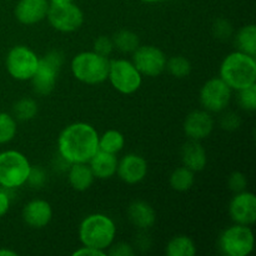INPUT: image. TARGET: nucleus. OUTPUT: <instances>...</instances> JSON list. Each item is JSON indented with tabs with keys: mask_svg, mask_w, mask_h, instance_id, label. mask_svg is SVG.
Here are the masks:
<instances>
[{
	"mask_svg": "<svg viewBox=\"0 0 256 256\" xmlns=\"http://www.w3.org/2000/svg\"><path fill=\"white\" fill-rule=\"evenodd\" d=\"M70 68L79 82L86 85H98L108 79L109 60L95 52H82L72 58Z\"/></svg>",
	"mask_w": 256,
	"mask_h": 256,
	"instance_id": "nucleus-4",
	"label": "nucleus"
},
{
	"mask_svg": "<svg viewBox=\"0 0 256 256\" xmlns=\"http://www.w3.org/2000/svg\"><path fill=\"white\" fill-rule=\"evenodd\" d=\"M116 226L105 214L88 215L79 226V239L84 246L104 250L114 242Z\"/></svg>",
	"mask_w": 256,
	"mask_h": 256,
	"instance_id": "nucleus-3",
	"label": "nucleus"
},
{
	"mask_svg": "<svg viewBox=\"0 0 256 256\" xmlns=\"http://www.w3.org/2000/svg\"><path fill=\"white\" fill-rule=\"evenodd\" d=\"M228 185H229L230 190L236 194V192H242L246 189L248 179L242 172H234L228 179Z\"/></svg>",
	"mask_w": 256,
	"mask_h": 256,
	"instance_id": "nucleus-33",
	"label": "nucleus"
},
{
	"mask_svg": "<svg viewBox=\"0 0 256 256\" xmlns=\"http://www.w3.org/2000/svg\"><path fill=\"white\" fill-rule=\"evenodd\" d=\"M238 102L239 105L246 112H255L256 110V84L250 85L245 89L239 90Z\"/></svg>",
	"mask_w": 256,
	"mask_h": 256,
	"instance_id": "nucleus-30",
	"label": "nucleus"
},
{
	"mask_svg": "<svg viewBox=\"0 0 256 256\" xmlns=\"http://www.w3.org/2000/svg\"><path fill=\"white\" fill-rule=\"evenodd\" d=\"M254 232L248 225L235 224L222 232L219 246L228 256H248L254 250Z\"/></svg>",
	"mask_w": 256,
	"mask_h": 256,
	"instance_id": "nucleus-7",
	"label": "nucleus"
},
{
	"mask_svg": "<svg viewBox=\"0 0 256 256\" xmlns=\"http://www.w3.org/2000/svg\"><path fill=\"white\" fill-rule=\"evenodd\" d=\"M64 62V54L60 50H52L39 58L36 72L32 78V89L38 95L46 96L54 90L58 75Z\"/></svg>",
	"mask_w": 256,
	"mask_h": 256,
	"instance_id": "nucleus-6",
	"label": "nucleus"
},
{
	"mask_svg": "<svg viewBox=\"0 0 256 256\" xmlns=\"http://www.w3.org/2000/svg\"><path fill=\"white\" fill-rule=\"evenodd\" d=\"M108 79L115 90L122 94L130 95L140 89L142 75L135 68L132 62L125 59H115L109 62Z\"/></svg>",
	"mask_w": 256,
	"mask_h": 256,
	"instance_id": "nucleus-8",
	"label": "nucleus"
},
{
	"mask_svg": "<svg viewBox=\"0 0 256 256\" xmlns=\"http://www.w3.org/2000/svg\"><path fill=\"white\" fill-rule=\"evenodd\" d=\"M74 256H80V255H86V256H104L106 255V252L104 250H99V249H94V248H89V246H82L80 249L75 250L72 252Z\"/></svg>",
	"mask_w": 256,
	"mask_h": 256,
	"instance_id": "nucleus-37",
	"label": "nucleus"
},
{
	"mask_svg": "<svg viewBox=\"0 0 256 256\" xmlns=\"http://www.w3.org/2000/svg\"><path fill=\"white\" fill-rule=\"evenodd\" d=\"M235 44L238 50L245 52L248 55L255 56L256 55V26L254 24H249L242 26L235 36Z\"/></svg>",
	"mask_w": 256,
	"mask_h": 256,
	"instance_id": "nucleus-22",
	"label": "nucleus"
},
{
	"mask_svg": "<svg viewBox=\"0 0 256 256\" xmlns=\"http://www.w3.org/2000/svg\"><path fill=\"white\" fill-rule=\"evenodd\" d=\"M30 169L32 165L22 152L16 150L0 152V185L5 189L22 186L26 182Z\"/></svg>",
	"mask_w": 256,
	"mask_h": 256,
	"instance_id": "nucleus-5",
	"label": "nucleus"
},
{
	"mask_svg": "<svg viewBox=\"0 0 256 256\" xmlns=\"http://www.w3.org/2000/svg\"><path fill=\"white\" fill-rule=\"evenodd\" d=\"M58 150L65 162H89L99 150V134L88 122L68 125L58 138Z\"/></svg>",
	"mask_w": 256,
	"mask_h": 256,
	"instance_id": "nucleus-1",
	"label": "nucleus"
},
{
	"mask_svg": "<svg viewBox=\"0 0 256 256\" xmlns=\"http://www.w3.org/2000/svg\"><path fill=\"white\" fill-rule=\"evenodd\" d=\"M45 179H46V176H45L44 170L40 169V168L32 166L26 182L32 188H40L42 186V184L45 182Z\"/></svg>",
	"mask_w": 256,
	"mask_h": 256,
	"instance_id": "nucleus-35",
	"label": "nucleus"
},
{
	"mask_svg": "<svg viewBox=\"0 0 256 256\" xmlns=\"http://www.w3.org/2000/svg\"><path fill=\"white\" fill-rule=\"evenodd\" d=\"M165 69L176 79H184V78L189 76L190 72H192V64L186 58L178 55V56H172L166 60Z\"/></svg>",
	"mask_w": 256,
	"mask_h": 256,
	"instance_id": "nucleus-28",
	"label": "nucleus"
},
{
	"mask_svg": "<svg viewBox=\"0 0 256 256\" xmlns=\"http://www.w3.org/2000/svg\"><path fill=\"white\" fill-rule=\"evenodd\" d=\"M164 52L154 45H142L132 52V64L144 76H159L166 66Z\"/></svg>",
	"mask_w": 256,
	"mask_h": 256,
	"instance_id": "nucleus-12",
	"label": "nucleus"
},
{
	"mask_svg": "<svg viewBox=\"0 0 256 256\" xmlns=\"http://www.w3.org/2000/svg\"><path fill=\"white\" fill-rule=\"evenodd\" d=\"M215 38L220 40H226L232 35V25L226 19H218L212 26Z\"/></svg>",
	"mask_w": 256,
	"mask_h": 256,
	"instance_id": "nucleus-31",
	"label": "nucleus"
},
{
	"mask_svg": "<svg viewBox=\"0 0 256 256\" xmlns=\"http://www.w3.org/2000/svg\"><path fill=\"white\" fill-rule=\"evenodd\" d=\"M5 65L10 76L20 82H26L36 72L39 58L25 45H16L8 52Z\"/></svg>",
	"mask_w": 256,
	"mask_h": 256,
	"instance_id": "nucleus-9",
	"label": "nucleus"
},
{
	"mask_svg": "<svg viewBox=\"0 0 256 256\" xmlns=\"http://www.w3.org/2000/svg\"><path fill=\"white\" fill-rule=\"evenodd\" d=\"M88 164L96 179H110L116 174L118 159L115 154L98 150Z\"/></svg>",
	"mask_w": 256,
	"mask_h": 256,
	"instance_id": "nucleus-20",
	"label": "nucleus"
},
{
	"mask_svg": "<svg viewBox=\"0 0 256 256\" xmlns=\"http://www.w3.org/2000/svg\"><path fill=\"white\" fill-rule=\"evenodd\" d=\"M52 218V205L42 199H35L28 202L22 209V219L25 224L32 229H42Z\"/></svg>",
	"mask_w": 256,
	"mask_h": 256,
	"instance_id": "nucleus-17",
	"label": "nucleus"
},
{
	"mask_svg": "<svg viewBox=\"0 0 256 256\" xmlns=\"http://www.w3.org/2000/svg\"><path fill=\"white\" fill-rule=\"evenodd\" d=\"M68 179L72 189L76 192H85L92 186L95 176L88 162H75L70 166Z\"/></svg>",
	"mask_w": 256,
	"mask_h": 256,
	"instance_id": "nucleus-21",
	"label": "nucleus"
},
{
	"mask_svg": "<svg viewBox=\"0 0 256 256\" xmlns=\"http://www.w3.org/2000/svg\"><path fill=\"white\" fill-rule=\"evenodd\" d=\"M16 135V120L8 112H0V144L12 142Z\"/></svg>",
	"mask_w": 256,
	"mask_h": 256,
	"instance_id": "nucleus-29",
	"label": "nucleus"
},
{
	"mask_svg": "<svg viewBox=\"0 0 256 256\" xmlns=\"http://www.w3.org/2000/svg\"><path fill=\"white\" fill-rule=\"evenodd\" d=\"M195 182L194 172L186 166L176 168L170 175V186L176 192H188L192 188Z\"/></svg>",
	"mask_w": 256,
	"mask_h": 256,
	"instance_id": "nucleus-25",
	"label": "nucleus"
},
{
	"mask_svg": "<svg viewBox=\"0 0 256 256\" xmlns=\"http://www.w3.org/2000/svg\"><path fill=\"white\" fill-rule=\"evenodd\" d=\"M12 112H14L15 119L28 122L38 114V104L32 98H22L14 104Z\"/></svg>",
	"mask_w": 256,
	"mask_h": 256,
	"instance_id": "nucleus-27",
	"label": "nucleus"
},
{
	"mask_svg": "<svg viewBox=\"0 0 256 256\" xmlns=\"http://www.w3.org/2000/svg\"><path fill=\"white\" fill-rule=\"evenodd\" d=\"M195 254H196V246L186 235H178L172 238L166 245L168 256H194Z\"/></svg>",
	"mask_w": 256,
	"mask_h": 256,
	"instance_id": "nucleus-23",
	"label": "nucleus"
},
{
	"mask_svg": "<svg viewBox=\"0 0 256 256\" xmlns=\"http://www.w3.org/2000/svg\"><path fill=\"white\" fill-rule=\"evenodd\" d=\"M182 162L184 166L192 172H202L208 162L206 150L204 149L199 140L190 139L182 148Z\"/></svg>",
	"mask_w": 256,
	"mask_h": 256,
	"instance_id": "nucleus-18",
	"label": "nucleus"
},
{
	"mask_svg": "<svg viewBox=\"0 0 256 256\" xmlns=\"http://www.w3.org/2000/svg\"><path fill=\"white\" fill-rule=\"evenodd\" d=\"M220 125L222 129L232 132V130L239 129V126L242 125V119L236 112H226L220 119Z\"/></svg>",
	"mask_w": 256,
	"mask_h": 256,
	"instance_id": "nucleus-34",
	"label": "nucleus"
},
{
	"mask_svg": "<svg viewBox=\"0 0 256 256\" xmlns=\"http://www.w3.org/2000/svg\"><path fill=\"white\" fill-rule=\"evenodd\" d=\"M68 2H72V0H49V4H52V5L68 4Z\"/></svg>",
	"mask_w": 256,
	"mask_h": 256,
	"instance_id": "nucleus-40",
	"label": "nucleus"
},
{
	"mask_svg": "<svg viewBox=\"0 0 256 256\" xmlns=\"http://www.w3.org/2000/svg\"><path fill=\"white\" fill-rule=\"evenodd\" d=\"M125 145V138L118 130H108L102 136H99V150L110 154H115L122 152Z\"/></svg>",
	"mask_w": 256,
	"mask_h": 256,
	"instance_id": "nucleus-24",
	"label": "nucleus"
},
{
	"mask_svg": "<svg viewBox=\"0 0 256 256\" xmlns=\"http://www.w3.org/2000/svg\"><path fill=\"white\" fill-rule=\"evenodd\" d=\"M182 128L189 139L200 142L212 134L214 129V119L206 110H194L186 116Z\"/></svg>",
	"mask_w": 256,
	"mask_h": 256,
	"instance_id": "nucleus-15",
	"label": "nucleus"
},
{
	"mask_svg": "<svg viewBox=\"0 0 256 256\" xmlns=\"http://www.w3.org/2000/svg\"><path fill=\"white\" fill-rule=\"evenodd\" d=\"M116 174L120 179L129 185L142 182L148 174V162L142 156L128 154L118 162Z\"/></svg>",
	"mask_w": 256,
	"mask_h": 256,
	"instance_id": "nucleus-14",
	"label": "nucleus"
},
{
	"mask_svg": "<svg viewBox=\"0 0 256 256\" xmlns=\"http://www.w3.org/2000/svg\"><path fill=\"white\" fill-rule=\"evenodd\" d=\"M0 256H18V254L12 250L8 249H0Z\"/></svg>",
	"mask_w": 256,
	"mask_h": 256,
	"instance_id": "nucleus-39",
	"label": "nucleus"
},
{
	"mask_svg": "<svg viewBox=\"0 0 256 256\" xmlns=\"http://www.w3.org/2000/svg\"><path fill=\"white\" fill-rule=\"evenodd\" d=\"M110 256H132L134 250L126 242H118V244L110 245V250L108 252Z\"/></svg>",
	"mask_w": 256,
	"mask_h": 256,
	"instance_id": "nucleus-36",
	"label": "nucleus"
},
{
	"mask_svg": "<svg viewBox=\"0 0 256 256\" xmlns=\"http://www.w3.org/2000/svg\"><path fill=\"white\" fill-rule=\"evenodd\" d=\"M229 214L235 224L252 225L256 220V196L252 192H236L229 204Z\"/></svg>",
	"mask_w": 256,
	"mask_h": 256,
	"instance_id": "nucleus-13",
	"label": "nucleus"
},
{
	"mask_svg": "<svg viewBox=\"0 0 256 256\" xmlns=\"http://www.w3.org/2000/svg\"><path fill=\"white\" fill-rule=\"evenodd\" d=\"M144 2H149V4H152V2H162V0H142Z\"/></svg>",
	"mask_w": 256,
	"mask_h": 256,
	"instance_id": "nucleus-41",
	"label": "nucleus"
},
{
	"mask_svg": "<svg viewBox=\"0 0 256 256\" xmlns=\"http://www.w3.org/2000/svg\"><path fill=\"white\" fill-rule=\"evenodd\" d=\"M128 218L138 229H150L156 222V214L150 204L142 200L132 202L128 208Z\"/></svg>",
	"mask_w": 256,
	"mask_h": 256,
	"instance_id": "nucleus-19",
	"label": "nucleus"
},
{
	"mask_svg": "<svg viewBox=\"0 0 256 256\" xmlns=\"http://www.w3.org/2000/svg\"><path fill=\"white\" fill-rule=\"evenodd\" d=\"M49 24L55 30L62 32H76L84 22V14L82 9L74 2L60 5H49L46 14Z\"/></svg>",
	"mask_w": 256,
	"mask_h": 256,
	"instance_id": "nucleus-10",
	"label": "nucleus"
},
{
	"mask_svg": "<svg viewBox=\"0 0 256 256\" xmlns=\"http://www.w3.org/2000/svg\"><path fill=\"white\" fill-rule=\"evenodd\" d=\"M9 208H10L9 195H8V192H5L4 190H0V218H2L8 212H9Z\"/></svg>",
	"mask_w": 256,
	"mask_h": 256,
	"instance_id": "nucleus-38",
	"label": "nucleus"
},
{
	"mask_svg": "<svg viewBox=\"0 0 256 256\" xmlns=\"http://www.w3.org/2000/svg\"><path fill=\"white\" fill-rule=\"evenodd\" d=\"M232 90L222 78H212L202 85L200 90V102L209 112L225 110L232 100Z\"/></svg>",
	"mask_w": 256,
	"mask_h": 256,
	"instance_id": "nucleus-11",
	"label": "nucleus"
},
{
	"mask_svg": "<svg viewBox=\"0 0 256 256\" xmlns=\"http://www.w3.org/2000/svg\"><path fill=\"white\" fill-rule=\"evenodd\" d=\"M220 78L232 88V90L236 92L256 84L255 56L239 50L230 52L220 65Z\"/></svg>",
	"mask_w": 256,
	"mask_h": 256,
	"instance_id": "nucleus-2",
	"label": "nucleus"
},
{
	"mask_svg": "<svg viewBox=\"0 0 256 256\" xmlns=\"http://www.w3.org/2000/svg\"><path fill=\"white\" fill-rule=\"evenodd\" d=\"M112 44L119 52H125V54L128 52L132 54L140 45V42L139 36L135 32H130V30H119L112 36Z\"/></svg>",
	"mask_w": 256,
	"mask_h": 256,
	"instance_id": "nucleus-26",
	"label": "nucleus"
},
{
	"mask_svg": "<svg viewBox=\"0 0 256 256\" xmlns=\"http://www.w3.org/2000/svg\"><path fill=\"white\" fill-rule=\"evenodd\" d=\"M49 5V0H19L15 6V18L20 24H38L46 18Z\"/></svg>",
	"mask_w": 256,
	"mask_h": 256,
	"instance_id": "nucleus-16",
	"label": "nucleus"
},
{
	"mask_svg": "<svg viewBox=\"0 0 256 256\" xmlns=\"http://www.w3.org/2000/svg\"><path fill=\"white\" fill-rule=\"evenodd\" d=\"M112 49H114V44H112V38L106 36V35H102L94 42V50L92 52L102 55V56L108 58L112 52Z\"/></svg>",
	"mask_w": 256,
	"mask_h": 256,
	"instance_id": "nucleus-32",
	"label": "nucleus"
}]
</instances>
